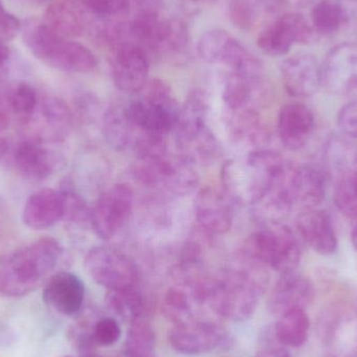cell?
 <instances>
[{"instance_id":"47","label":"cell","mask_w":357,"mask_h":357,"mask_svg":"<svg viewBox=\"0 0 357 357\" xmlns=\"http://www.w3.org/2000/svg\"><path fill=\"white\" fill-rule=\"evenodd\" d=\"M216 1L218 0H181V2L187 6V8H191L192 10H199L204 6H213Z\"/></svg>"},{"instance_id":"53","label":"cell","mask_w":357,"mask_h":357,"mask_svg":"<svg viewBox=\"0 0 357 357\" xmlns=\"http://www.w3.org/2000/svg\"><path fill=\"white\" fill-rule=\"evenodd\" d=\"M357 357V356H356Z\"/></svg>"},{"instance_id":"19","label":"cell","mask_w":357,"mask_h":357,"mask_svg":"<svg viewBox=\"0 0 357 357\" xmlns=\"http://www.w3.org/2000/svg\"><path fill=\"white\" fill-rule=\"evenodd\" d=\"M12 162L22 177L33 181L50 178L59 165V157L47 144L24 137L15 146Z\"/></svg>"},{"instance_id":"51","label":"cell","mask_w":357,"mask_h":357,"mask_svg":"<svg viewBox=\"0 0 357 357\" xmlns=\"http://www.w3.org/2000/svg\"><path fill=\"white\" fill-rule=\"evenodd\" d=\"M256 1L260 2V3L264 6V4H268V6H272L273 3H275L276 0H256Z\"/></svg>"},{"instance_id":"11","label":"cell","mask_w":357,"mask_h":357,"mask_svg":"<svg viewBox=\"0 0 357 357\" xmlns=\"http://www.w3.org/2000/svg\"><path fill=\"white\" fill-rule=\"evenodd\" d=\"M134 192L126 184H115L100 195L91 209V227L102 239L109 241L131 218Z\"/></svg>"},{"instance_id":"25","label":"cell","mask_w":357,"mask_h":357,"mask_svg":"<svg viewBox=\"0 0 357 357\" xmlns=\"http://www.w3.org/2000/svg\"><path fill=\"white\" fill-rule=\"evenodd\" d=\"M90 17L79 0H54L48 6L43 22L63 39L81 37Z\"/></svg>"},{"instance_id":"45","label":"cell","mask_w":357,"mask_h":357,"mask_svg":"<svg viewBox=\"0 0 357 357\" xmlns=\"http://www.w3.org/2000/svg\"><path fill=\"white\" fill-rule=\"evenodd\" d=\"M341 13L343 29L354 31L357 27V0H335Z\"/></svg>"},{"instance_id":"27","label":"cell","mask_w":357,"mask_h":357,"mask_svg":"<svg viewBox=\"0 0 357 357\" xmlns=\"http://www.w3.org/2000/svg\"><path fill=\"white\" fill-rule=\"evenodd\" d=\"M262 87V73H237L230 71L225 79L222 98L231 111L253 108Z\"/></svg>"},{"instance_id":"14","label":"cell","mask_w":357,"mask_h":357,"mask_svg":"<svg viewBox=\"0 0 357 357\" xmlns=\"http://www.w3.org/2000/svg\"><path fill=\"white\" fill-rule=\"evenodd\" d=\"M111 47L110 63L115 86L127 93H138L149 82L148 52L128 40L117 42Z\"/></svg>"},{"instance_id":"1","label":"cell","mask_w":357,"mask_h":357,"mask_svg":"<svg viewBox=\"0 0 357 357\" xmlns=\"http://www.w3.org/2000/svg\"><path fill=\"white\" fill-rule=\"evenodd\" d=\"M266 266L248 256L213 277L206 306L225 320L243 322L253 316L268 287Z\"/></svg>"},{"instance_id":"30","label":"cell","mask_w":357,"mask_h":357,"mask_svg":"<svg viewBox=\"0 0 357 357\" xmlns=\"http://www.w3.org/2000/svg\"><path fill=\"white\" fill-rule=\"evenodd\" d=\"M324 161L329 178L337 180L357 171V148L346 136H333L325 146Z\"/></svg>"},{"instance_id":"28","label":"cell","mask_w":357,"mask_h":357,"mask_svg":"<svg viewBox=\"0 0 357 357\" xmlns=\"http://www.w3.org/2000/svg\"><path fill=\"white\" fill-rule=\"evenodd\" d=\"M102 129L107 142L115 150L135 148L137 132L128 114L126 104L116 105L107 111Z\"/></svg>"},{"instance_id":"24","label":"cell","mask_w":357,"mask_h":357,"mask_svg":"<svg viewBox=\"0 0 357 357\" xmlns=\"http://www.w3.org/2000/svg\"><path fill=\"white\" fill-rule=\"evenodd\" d=\"M329 178L326 171L316 165H295L291 183L294 205L302 210L318 207L326 197Z\"/></svg>"},{"instance_id":"7","label":"cell","mask_w":357,"mask_h":357,"mask_svg":"<svg viewBox=\"0 0 357 357\" xmlns=\"http://www.w3.org/2000/svg\"><path fill=\"white\" fill-rule=\"evenodd\" d=\"M243 254L281 275L295 272L301 261L299 241L283 222L262 225L245 241Z\"/></svg>"},{"instance_id":"2","label":"cell","mask_w":357,"mask_h":357,"mask_svg":"<svg viewBox=\"0 0 357 357\" xmlns=\"http://www.w3.org/2000/svg\"><path fill=\"white\" fill-rule=\"evenodd\" d=\"M62 245L52 237L23 245L0 259V295L23 297L37 289L56 270Z\"/></svg>"},{"instance_id":"22","label":"cell","mask_w":357,"mask_h":357,"mask_svg":"<svg viewBox=\"0 0 357 357\" xmlns=\"http://www.w3.org/2000/svg\"><path fill=\"white\" fill-rule=\"evenodd\" d=\"M233 202L225 192L212 188L202 189L195 199V218L207 234L222 235L233 224Z\"/></svg>"},{"instance_id":"13","label":"cell","mask_w":357,"mask_h":357,"mask_svg":"<svg viewBox=\"0 0 357 357\" xmlns=\"http://www.w3.org/2000/svg\"><path fill=\"white\" fill-rule=\"evenodd\" d=\"M169 342L176 351L186 356H199L232 346L230 333L216 323L199 319L188 324L173 326Z\"/></svg>"},{"instance_id":"39","label":"cell","mask_w":357,"mask_h":357,"mask_svg":"<svg viewBox=\"0 0 357 357\" xmlns=\"http://www.w3.org/2000/svg\"><path fill=\"white\" fill-rule=\"evenodd\" d=\"M333 201L344 215L357 218V171L335 180Z\"/></svg>"},{"instance_id":"3","label":"cell","mask_w":357,"mask_h":357,"mask_svg":"<svg viewBox=\"0 0 357 357\" xmlns=\"http://www.w3.org/2000/svg\"><path fill=\"white\" fill-rule=\"evenodd\" d=\"M291 167V162L270 150H256L247 158L227 161L220 175L224 192L233 203L252 206L280 182Z\"/></svg>"},{"instance_id":"4","label":"cell","mask_w":357,"mask_h":357,"mask_svg":"<svg viewBox=\"0 0 357 357\" xmlns=\"http://www.w3.org/2000/svg\"><path fill=\"white\" fill-rule=\"evenodd\" d=\"M136 94L126 106L137 132V151L146 142L167 139L175 130L181 108L169 86L160 79L148 82Z\"/></svg>"},{"instance_id":"12","label":"cell","mask_w":357,"mask_h":357,"mask_svg":"<svg viewBox=\"0 0 357 357\" xmlns=\"http://www.w3.org/2000/svg\"><path fill=\"white\" fill-rule=\"evenodd\" d=\"M316 35L305 16L287 13L259 33L257 45L268 56H282L289 54L294 45L310 44Z\"/></svg>"},{"instance_id":"52","label":"cell","mask_w":357,"mask_h":357,"mask_svg":"<svg viewBox=\"0 0 357 357\" xmlns=\"http://www.w3.org/2000/svg\"><path fill=\"white\" fill-rule=\"evenodd\" d=\"M63 357H71V356H63Z\"/></svg>"},{"instance_id":"29","label":"cell","mask_w":357,"mask_h":357,"mask_svg":"<svg viewBox=\"0 0 357 357\" xmlns=\"http://www.w3.org/2000/svg\"><path fill=\"white\" fill-rule=\"evenodd\" d=\"M190 42L188 27L181 19L161 20L150 54L159 56H173L183 54Z\"/></svg>"},{"instance_id":"9","label":"cell","mask_w":357,"mask_h":357,"mask_svg":"<svg viewBox=\"0 0 357 357\" xmlns=\"http://www.w3.org/2000/svg\"><path fill=\"white\" fill-rule=\"evenodd\" d=\"M85 268L89 276L108 291L137 287L139 271L127 254L112 247H96L88 252Z\"/></svg>"},{"instance_id":"34","label":"cell","mask_w":357,"mask_h":357,"mask_svg":"<svg viewBox=\"0 0 357 357\" xmlns=\"http://www.w3.org/2000/svg\"><path fill=\"white\" fill-rule=\"evenodd\" d=\"M195 305V302L186 291L174 285L165 294L161 310L165 318L173 323L174 326H180L197 320Z\"/></svg>"},{"instance_id":"43","label":"cell","mask_w":357,"mask_h":357,"mask_svg":"<svg viewBox=\"0 0 357 357\" xmlns=\"http://www.w3.org/2000/svg\"><path fill=\"white\" fill-rule=\"evenodd\" d=\"M22 31L20 21L14 15L6 10L0 1V44L12 41Z\"/></svg>"},{"instance_id":"38","label":"cell","mask_w":357,"mask_h":357,"mask_svg":"<svg viewBox=\"0 0 357 357\" xmlns=\"http://www.w3.org/2000/svg\"><path fill=\"white\" fill-rule=\"evenodd\" d=\"M90 18L107 23L125 21L130 12V0H79Z\"/></svg>"},{"instance_id":"44","label":"cell","mask_w":357,"mask_h":357,"mask_svg":"<svg viewBox=\"0 0 357 357\" xmlns=\"http://www.w3.org/2000/svg\"><path fill=\"white\" fill-rule=\"evenodd\" d=\"M75 340L77 343L79 357H115L109 354H102L98 351V346L91 339V329H77L75 331Z\"/></svg>"},{"instance_id":"10","label":"cell","mask_w":357,"mask_h":357,"mask_svg":"<svg viewBox=\"0 0 357 357\" xmlns=\"http://www.w3.org/2000/svg\"><path fill=\"white\" fill-rule=\"evenodd\" d=\"M197 52L205 62L225 65L230 71H262L259 59L225 29H213L204 33L197 42Z\"/></svg>"},{"instance_id":"23","label":"cell","mask_w":357,"mask_h":357,"mask_svg":"<svg viewBox=\"0 0 357 357\" xmlns=\"http://www.w3.org/2000/svg\"><path fill=\"white\" fill-rule=\"evenodd\" d=\"M302 241L316 253L333 255L337 249V236L328 212L325 210H302L296 220Z\"/></svg>"},{"instance_id":"5","label":"cell","mask_w":357,"mask_h":357,"mask_svg":"<svg viewBox=\"0 0 357 357\" xmlns=\"http://www.w3.org/2000/svg\"><path fill=\"white\" fill-rule=\"evenodd\" d=\"M22 38L36 59L56 70L89 73L98 67V59L89 48L79 42L59 37L43 21L27 20Z\"/></svg>"},{"instance_id":"48","label":"cell","mask_w":357,"mask_h":357,"mask_svg":"<svg viewBox=\"0 0 357 357\" xmlns=\"http://www.w3.org/2000/svg\"><path fill=\"white\" fill-rule=\"evenodd\" d=\"M10 58V48L6 46V44H0V69L8 63Z\"/></svg>"},{"instance_id":"35","label":"cell","mask_w":357,"mask_h":357,"mask_svg":"<svg viewBox=\"0 0 357 357\" xmlns=\"http://www.w3.org/2000/svg\"><path fill=\"white\" fill-rule=\"evenodd\" d=\"M156 335L146 318L130 324L125 343V357H155Z\"/></svg>"},{"instance_id":"21","label":"cell","mask_w":357,"mask_h":357,"mask_svg":"<svg viewBox=\"0 0 357 357\" xmlns=\"http://www.w3.org/2000/svg\"><path fill=\"white\" fill-rule=\"evenodd\" d=\"M43 300L59 314L75 316L83 308L85 285L82 279L73 273H56L46 282Z\"/></svg>"},{"instance_id":"16","label":"cell","mask_w":357,"mask_h":357,"mask_svg":"<svg viewBox=\"0 0 357 357\" xmlns=\"http://www.w3.org/2000/svg\"><path fill=\"white\" fill-rule=\"evenodd\" d=\"M322 85L337 96L357 98V43L333 47L322 65Z\"/></svg>"},{"instance_id":"40","label":"cell","mask_w":357,"mask_h":357,"mask_svg":"<svg viewBox=\"0 0 357 357\" xmlns=\"http://www.w3.org/2000/svg\"><path fill=\"white\" fill-rule=\"evenodd\" d=\"M262 4L256 0H231L229 17L231 22L243 31H250L257 23Z\"/></svg>"},{"instance_id":"15","label":"cell","mask_w":357,"mask_h":357,"mask_svg":"<svg viewBox=\"0 0 357 357\" xmlns=\"http://www.w3.org/2000/svg\"><path fill=\"white\" fill-rule=\"evenodd\" d=\"M73 119L69 107L59 98L45 96L40 98L33 116L23 126L26 137L44 144H56L66 139L73 130Z\"/></svg>"},{"instance_id":"49","label":"cell","mask_w":357,"mask_h":357,"mask_svg":"<svg viewBox=\"0 0 357 357\" xmlns=\"http://www.w3.org/2000/svg\"><path fill=\"white\" fill-rule=\"evenodd\" d=\"M18 1L22 2L23 4H26V6H38L46 3L50 0H18Z\"/></svg>"},{"instance_id":"42","label":"cell","mask_w":357,"mask_h":357,"mask_svg":"<svg viewBox=\"0 0 357 357\" xmlns=\"http://www.w3.org/2000/svg\"><path fill=\"white\" fill-rule=\"evenodd\" d=\"M337 127L348 138H357V98L343 107L337 114Z\"/></svg>"},{"instance_id":"31","label":"cell","mask_w":357,"mask_h":357,"mask_svg":"<svg viewBox=\"0 0 357 357\" xmlns=\"http://www.w3.org/2000/svg\"><path fill=\"white\" fill-rule=\"evenodd\" d=\"M310 319L306 310H291L281 314L274 327V337L287 348H300L307 342Z\"/></svg>"},{"instance_id":"36","label":"cell","mask_w":357,"mask_h":357,"mask_svg":"<svg viewBox=\"0 0 357 357\" xmlns=\"http://www.w3.org/2000/svg\"><path fill=\"white\" fill-rule=\"evenodd\" d=\"M61 197L63 202V220L75 226L85 227L91 224V209L85 199L75 190L73 183L65 181L61 185Z\"/></svg>"},{"instance_id":"8","label":"cell","mask_w":357,"mask_h":357,"mask_svg":"<svg viewBox=\"0 0 357 357\" xmlns=\"http://www.w3.org/2000/svg\"><path fill=\"white\" fill-rule=\"evenodd\" d=\"M135 175L144 186L176 197L192 192L199 183L190 162L167 152L138 156Z\"/></svg>"},{"instance_id":"18","label":"cell","mask_w":357,"mask_h":357,"mask_svg":"<svg viewBox=\"0 0 357 357\" xmlns=\"http://www.w3.org/2000/svg\"><path fill=\"white\" fill-rule=\"evenodd\" d=\"M314 299L312 281L296 272L281 275L268 298V306L274 316L291 310H306Z\"/></svg>"},{"instance_id":"50","label":"cell","mask_w":357,"mask_h":357,"mask_svg":"<svg viewBox=\"0 0 357 357\" xmlns=\"http://www.w3.org/2000/svg\"><path fill=\"white\" fill-rule=\"evenodd\" d=\"M351 243L354 249L357 251V224L354 226V230L351 232Z\"/></svg>"},{"instance_id":"37","label":"cell","mask_w":357,"mask_h":357,"mask_svg":"<svg viewBox=\"0 0 357 357\" xmlns=\"http://www.w3.org/2000/svg\"><path fill=\"white\" fill-rule=\"evenodd\" d=\"M312 29L318 35L331 36L343 29L341 13L335 0H320L310 13Z\"/></svg>"},{"instance_id":"17","label":"cell","mask_w":357,"mask_h":357,"mask_svg":"<svg viewBox=\"0 0 357 357\" xmlns=\"http://www.w3.org/2000/svg\"><path fill=\"white\" fill-rule=\"evenodd\" d=\"M280 71L283 86L294 98H312L322 85V65L314 54L301 52L289 56Z\"/></svg>"},{"instance_id":"20","label":"cell","mask_w":357,"mask_h":357,"mask_svg":"<svg viewBox=\"0 0 357 357\" xmlns=\"http://www.w3.org/2000/svg\"><path fill=\"white\" fill-rule=\"evenodd\" d=\"M314 116L307 106L301 102L284 105L279 112L277 131L281 144L289 151L303 150L314 131Z\"/></svg>"},{"instance_id":"33","label":"cell","mask_w":357,"mask_h":357,"mask_svg":"<svg viewBox=\"0 0 357 357\" xmlns=\"http://www.w3.org/2000/svg\"><path fill=\"white\" fill-rule=\"evenodd\" d=\"M106 303L113 314L130 324L144 318L148 307L146 297L137 287L108 291Z\"/></svg>"},{"instance_id":"6","label":"cell","mask_w":357,"mask_h":357,"mask_svg":"<svg viewBox=\"0 0 357 357\" xmlns=\"http://www.w3.org/2000/svg\"><path fill=\"white\" fill-rule=\"evenodd\" d=\"M209 105L204 92L195 90L181 107L176 125V140L180 156L191 165L208 162L218 156V142L207 125Z\"/></svg>"},{"instance_id":"41","label":"cell","mask_w":357,"mask_h":357,"mask_svg":"<svg viewBox=\"0 0 357 357\" xmlns=\"http://www.w3.org/2000/svg\"><path fill=\"white\" fill-rule=\"evenodd\" d=\"M121 328L114 318H102L91 328V339L98 347H110L121 339Z\"/></svg>"},{"instance_id":"46","label":"cell","mask_w":357,"mask_h":357,"mask_svg":"<svg viewBox=\"0 0 357 357\" xmlns=\"http://www.w3.org/2000/svg\"><path fill=\"white\" fill-rule=\"evenodd\" d=\"M255 357H293V356L287 349V347L280 345L277 342L276 345L268 344V345L264 346L261 349L258 350Z\"/></svg>"},{"instance_id":"32","label":"cell","mask_w":357,"mask_h":357,"mask_svg":"<svg viewBox=\"0 0 357 357\" xmlns=\"http://www.w3.org/2000/svg\"><path fill=\"white\" fill-rule=\"evenodd\" d=\"M2 91L13 123L23 127L33 116L39 104L38 92L33 86L24 82L12 84Z\"/></svg>"},{"instance_id":"26","label":"cell","mask_w":357,"mask_h":357,"mask_svg":"<svg viewBox=\"0 0 357 357\" xmlns=\"http://www.w3.org/2000/svg\"><path fill=\"white\" fill-rule=\"evenodd\" d=\"M63 220V202L59 191L39 189L29 195L24 204L22 220L33 230L52 228Z\"/></svg>"}]
</instances>
